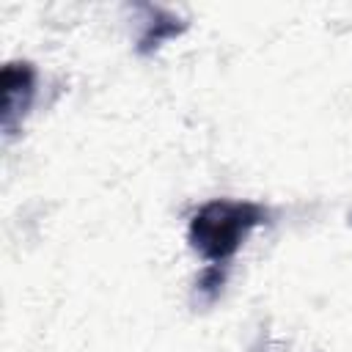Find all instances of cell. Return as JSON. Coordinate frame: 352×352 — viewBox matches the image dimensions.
Wrapping results in <instances>:
<instances>
[{
  "label": "cell",
  "instance_id": "cell-1",
  "mask_svg": "<svg viewBox=\"0 0 352 352\" xmlns=\"http://www.w3.org/2000/svg\"><path fill=\"white\" fill-rule=\"evenodd\" d=\"M261 223H267L264 206L250 201L217 198L195 212V217L190 220L187 239L192 250H198V256H204L212 264H223L239 250L245 236Z\"/></svg>",
  "mask_w": 352,
  "mask_h": 352
},
{
  "label": "cell",
  "instance_id": "cell-2",
  "mask_svg": "<svg viewBox=\"0 0 352 352\" xmlns=\"http://www.w3.org/2000/svg\"><path fill=\"white\" fill-rule=\"evenodd\" d=\"M33 66L30 63H6L3 66V113L0 124L11 135L16 121L28 113L33 99Z\"/></svg>",
  "mask_w": 352,
  "mask_h": 352
},
{
  "label": "cell",
  "instance_id": "cell-3",
  "mask_svg": "<svg viewBox=\"0 0 352 352\" xmlns=\"http://www.w3.org/2000/svg\"><path fill=\"white\" fill-rule=\"evenodd\" d=\"M179 19L176 16H170V14H160V19L143 33V38H140V44H138V52L140 55H148L151 50H157L165 38H170V36H176L184 25H176Z\"/></svg>",
  "mask_w": 352,
  "mask_h": 352
},
{
  "label": "cell",
  "instance_id": "cell-4",
  "mask_svg": "<svg viewBox=\"0 0 352 352\" xmlns=\"http://www.w3.org/2000/svg\"><path fill=\"white\" fill-rule=\"evenodd\" d=\"M220 283H223V270H220V264H212V267L201 275L198 289H201V292H206V297H209V300H214V297H217V292H220Z\"/></svg>",
  "mask_w": 352,
  "mask_h": 352
}]
</instances>
